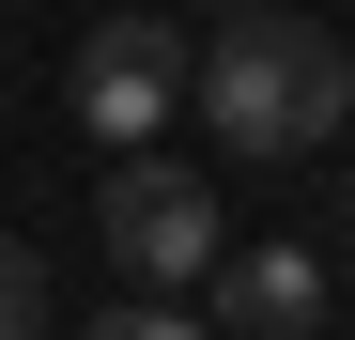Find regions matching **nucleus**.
Returning a JSON list of instances; mask_svg holds the SVG:
<instances>
[{
  "mask_svg": "<svg viewBox=\"0 0 355 340\" xmlns=\"http://www.w3.org/2000/svg\"><path fill=\"white\" fill-rule=\"evenodd\" d=\"M78 340H216V325H201V309H170V294H139V309H93Z\"/></svg>",
  "mask_w": 355,
  "mask_h": 340,
  "instance_id": "6",
  "label": "nucleus"
},
{
  "mask_svg": "<svg viewBox=\"0 0 355 340\" xmlns=\"http://www.w3.org/2000/svg\"><path fill=\"white\" fill-rule=\"evenodd\" d=\"M93 232H108V263H124L139 294H201V278L232 263V216H216V186H201V170H170L155 139H139V155H108Z\"/></svg>",
  "mask_w": 355,
  "mask_h": 340,
  "instance_id": "2",
  "label": "nucleus"
},
{
  "mask_svg": "<svg viewBox=\"0 0 355 340\" xmlns=\"http://www.w3.org/2000/svg\"><path fill=\"white\" fill-rule=\"evenodd\" d=\"M186 93H201V46L170 31V16H108V31L78 46V124H93L108 155H139Z\"/></svg>",
  "mask_w": 355,
  "mask_h": 340,
  "instance_id": "3",
  "label": "nucleus"
},
{
  "mask_svg": "<svg viewBox=\"0 0 355 340\" xmlns=\"http://www.w3.org/2000/svg\"><path fill=\"white\" fill-rule=\"evenodd\" d=\"M201 294H216L232 340H309V325H324V248H232Z\"/></svg>",
  "mask_w": 355,
  "mask_h": 340,
  "instance_id": "4",
  "label": "nucleus"
},
{
  "mask_svg": "<svg viewBox=\"0 0 355 340\" xmlns=\"http://www.w3.org/2000/svg\"><path fill=\"white\" fill-rule=\"evenodd\" d=\"M201 124H216V155H248V170L340 139V124H355V46H340L324 16L232 0V31L201 46Z\"/></svg>",
  "mask_w": 355,
  "mask_h": 340,
  "instance_id": "1",
  "label": "nucleus"
},
{
  "mask_svg": "<svg viewBox=\"0 0 355 340\" xmlns=\"http://www.w3.org/2000/svg\"><path fill=\"white\" fill-rule=\"evenodd\" d=\"M0 340H46V248L0 232Z\"/></svg>",
  "mask_w": 355,
  "mask_h": 340,
  "instance_id": "5",
  "label": "nucleus"
}]
</instances>
